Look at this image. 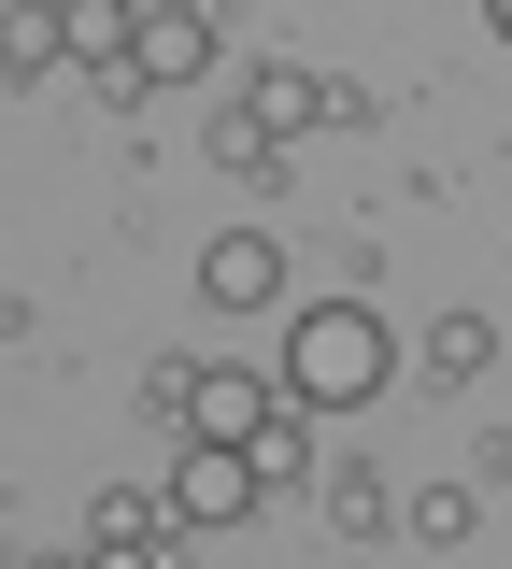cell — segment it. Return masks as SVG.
I'll use <instances>...</instances> for the list:
<instances>
[{
  "instance_id": "cell-1",
  "label": "cell",
  "mask_w": 512,
  "mask_h": 569,
  "mask_svg": "<svg viewBox=\"0 0 512 569\" xmlns=\"http://www.w3.org/2000/svg\"><path fill=\"white\" fill-rule=\"evenodd\" d=\"M384 385H399V328L370 299H299L285 313V399L299 413H357Z\"/></svg>"
},
{
  "instance_id": "cell-11",
  "label": "cell",
  "mask_w": 512,
  "mask_h": 569,
  "mask_svg": "<svg viewBox=\"0 0 512 569\" xmlns=\"http://www.w3.org/2000/svg\"><path fill=\"white\" fill-rule=\"evenodd\" d=\"M58 58V0H0V86Z\"/></svg>"
},
{
  "instance_id": "cell-13",
  "label": "cell",
  "mask_w": 512,
  "mask_h": 569,
  "mask_svg": "<svg viewBox=\"0 0 512 569\" xmlns=\"http://www.w3.org/2000/svg\"><path fill=\"white\" fill-rule=\"evenodd\" d=\"M328 512H342V527H357V541H370V527H399V498L370 485V470H328Z\"/></svg>"
},
{
  "instance_id": "cell-3",
  "label": "cell",
  "mask_w": 512,
  "mask_h": 569,
  "mask_svg": "<svg viewBox=\"0 0 512 569\" xmlns=\"http://www.w3.org/2000/svg\"><path fill=\"white\" fill-rule=\"evenodd\" d=\"M157 498H171V527H242V512H257V456H242V441H185Z\"/></svg>"
},
{
  "instance_id": "cell-15",
  "label": "cell",
  "mask_w": 512,
  "mask_h": 569,
  "mask_svg": "<svg viewBox=\"0 0 512 569\" xmlns=\"http://www.w3.org/2000/svg\"><path fill=\"white\" fill-rule=\"evenodd\" d=\"M129 14H143V0H129Z\"/></svg>"
},
{
  "instance_id": "cell-12",
  "label": "cell",
  "mask_w": 512,
  "mask_h": 569,
  "mask_svg": "<svg viewBox=\"0 0 512 569\" xmlns=\"http://www.w3.org/2000/svg\"><path fill=\"white\" fill-rule=\"evenodd\" d=\"M399 527H413V541H470V527H484V485H428V498H399Z\"/></svg>"
},
{
  "instance_id": "cell-5",
  "label": "cell",
  "mask_w": 512,
  "mask_h": 569,
  "mask_svg": "<svg viewBox=\"0 0 512 569\" xmlns=\"http://www.w3.org/2000/svg\"><path fill=\"white\" fill-rule=\"evenodd\" d=\"M171 541H185V527H171L157 485H114L100 512H86V569H171Z\"/></svg>"
},
{
  "instance_id": "cell-6",
  "label": "cell",
  "mask_w": 512,
  "mask_h": 569,
  "mask_svg": "<svg viewBox=\"0 0 512 569\" xmlns=\"http://www.w3.org/2000/svg\"><path fill=\"white\" fill-rule=\"evenodd\" d=\"M200 299H214V313H285V242H271V228L200 242Z\"/></svg>"
},
{
  "instance_id": "cell-4",
  "label": "cell",
  "mask_w": 512,
  "mask_h": 569,
  "mask_svg": "<svg viewBox=\"0 0 512 569\" xmlns=\"http://www.w3.org/2000/svg\"><path fill=\"white\" fill-rule=\"evenodd\" d=\"M214 71V14L200 0H143L129 14V86H200Z\"/></svg>"
},
{
  "instance_id": "cell-10",
  "label": "cell",
  "mask_w": 512,
  "mask_h": 569,
  "mask_svg": "<svg viewBox=\"0 0 512 569\" xmlns=\"http://www.w3.org/2000/svg\"><path fill=\"white\" fill-rule=\"evenodd\" d=\"M428 370H441V385H484V370H499V328H484V313H441V328H428Z\"/></svg>"
},
{
  "instance_id": "cell-2",
  "label": "cell",
  "mask_w": 512,
  "mask_h": 569,
  "mask_svg": "<svg viewBox=\"0 0 512 569\" xmlns=\"http://www.w3.org/2000/svg\"><path fill=\"white\" fill-rule=\"evenodd\" d=\"M157 399L185 413V441H257V413H271L285 385H257V370H185V356H171V370H157Z\"/></svg>"
},
{
  "instance_id": "cell-14",
  "label": "cell",
  "mask_w": 512,
  "mask_h": 569,
  "mask_svg": "<svg viewBox=\"0 0 512 569\" xmlns=\"http://www.w3.org/2000/svg\"><path fill=\"white\" fill-rule=\"evenodd\" d=\"M484 29H499V43H512V0H484Z\"/></svg>"
},
{
  "instance_id": "cell-9",
  "label": "cell",
  "mask_w": 512,
  "mask_h": 569,
  "mask_svg": "<svg viewBox=\"0 0 512 569\" xmlns=\"http://www.w3.org/2000/svg\"><path fill=\"white\" fill-rule=\"evenodd\" d=\"M242 456H257V498H271V485H299V470H313V413H299V399H271Z\"/></svg>"
},
{
  "instance_id": "cell-7",
  "label": "cell",
  "mask_w": 512,
  "mask_h": 569,
  "mask_svg": "<svg viewBox=\"0 0 512 569\" xmlns=\"http://www.w3.org/2000/svg\"><path fill=\"white\" fill-rule=\"evenodd\" d=\"M228 114H242V129L285 157L299 129H328V114H342V86H328V71H299V58H271V71H257V100H228Z\"/></svg>"
},
{
  "instance_id": "cell-8",
  "label": "cell",
  "mask_w": 512,
  "mask_h": 569,
  "mask_svg": "<svg viewBox=\"0 0 512 569\" xmlns=\"http://www.w3.org/2000/svg\"><path fill=\"white\" fill-rule=\"evenodd\" d=\"M58 58H86L100 100H143L129 86V0H58Z\"/></svg>"
}]
</instances>
